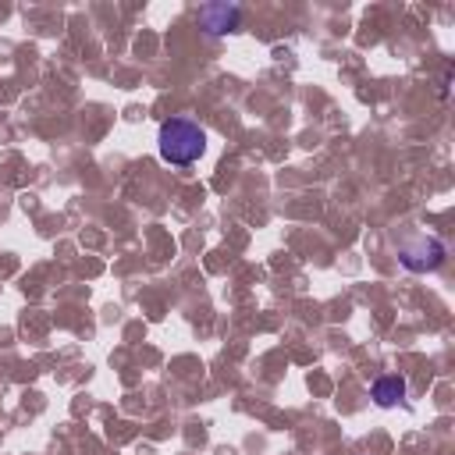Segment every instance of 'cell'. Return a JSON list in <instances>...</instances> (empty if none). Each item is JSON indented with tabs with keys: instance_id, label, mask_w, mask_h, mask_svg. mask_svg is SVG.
<instances>
[{
	"instance_id": "cell-1",
	"label": "cell",
	"mask_w": 455,
	"mask_h": 455,
	"mask_svg": "<svg viewBox=\"0 0 455 455\" xmlns=\"http://www.w3.org/2000/svg\"><path fill=\"white\" fill-rule=\"evenodd\" d=\"M156 149L167 164L174 167H188L206 153V132L192 121V117H171L160 124L156 135Z\"/></svg>"
},
{
	"instance_id": "cell-3",
	"label": "cell",
	"mask_w": 455,
	"mask_h": 455,
	"mask_svg": "<svg viewBox=\"0 0 455 455\" xmlns=\"http://www.w3.org/2000/svg\"><path fill=\"white\" fill-rule=\"evenodd\" d=\"M238 21H242V11L235 4H206V7H199V25L206 28V36L235 32Z\"/></svg>"
},
{
	"instance_id": "cell-2",
	"label": "cell",
	"mask_w": 455,
	"mask_h": 455,
	"mask_svg": "<svg viewBox=\"0 0 455 455\" xmlns=\"http://www.w3.org/2000/svg\"><path fill=\"white\" fill-rule=\"evenodd\" d=\"M448 249L441 238L434 235H423V231H409L398 238V263L409 270V274H430L444 263Z\"/></svg>"
},
{
	"instance_id": "cell-4",
	"label": "cell",
	"mask_w": 455,
	"mask_h": 455,
	"mask_svg": "<svg viewBox=\"0 0 455 455\" xmlns=\"http://www.w3.org/2000/svg\"><path fill=\"white\" fill-rule=\"evenodd\" d=\"M370 395H373V402H377V405L391 409V405H398V402L405 398V377H398V373L377 377V380H373V387H370Z\"/></svg>"
}]
</instances>
